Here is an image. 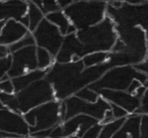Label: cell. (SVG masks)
I'll use <instances>...</instances> for the list:
<instances>
[{"mask_svg":"<svg viewBox=\"0 0 148 138\" xmlns=\"http://www.w3.org/2000/svg\"><path fill=\"white\" fill-rule=\"evenodd\" d=\"M111 69L108 62L91 68H84L82 61L68 64L55 62L51 68L46 70L45 79L53 87L55 99L62 102L74 96L81 89L99 81Z\"/></svg>","mask_w":148,"mask_h":138,"instance_id":"6da1fadb","label":"cell"},{"mask_svg":"<svg viewBox=\"0 0 148 138\" xmlns=\"http://www.w3.org/2000/svg\"><path fill=\"white\" fill-rule=\"evenodd\" d=\"M76 37L84 47L86 55L92 53H111L118 39L115 23L106 16L101 23L88 28L77 30Z\"/></svg>","mask_w":148,"mask_h":138,"instance_id":"7a4b0ae2","label":"cell"},{"mask_svg":"<svg viewBox=\"0 0 148 138\" xmlns=\"http://www.w3.org/2000/svg\"><path fill=\"white\" fill-rule=\"evenodd\" d=\"M106 1H73L64 14L77 30L88 28L101 23L107 16Z\"/></svg>","mask_w":148,"mask_h":138,"instance_id":"3957f363","label":"cell"},{"mask_svg":"<svg viewBox=\"0 0 148 138\" xmlns=\"http://www.w3.org/2000/svg\"><path fill=\"white\" fill-rule=\"evenodd\" d=\"M134 80L140 81L144 86L147 82L148 77L137 72L133 66L116 67L109 70L99 81L89 85L88 88L97 92V94L103 89L113 91H127Z\"/></svg>","mask_w":148,"mask_h":138,"instance_id":"277c9868","label":"cell"},{"mask_svg":"<svg viewBox=\"0 0 148 138\" xmlns=\"http://www.w3.org/2000/svg\"><path fill=\"white\" fill-rule=\"evenodd\" d=\"M60 106L61 102L54 100L23 114V119L29 127V135L43 130L53 129L63 123Z\"/></svg>","mask_w":148,"mask_h":138,"instance_id":"5b68a950","label":"cell"},{"mask_svg":"<svg viewBox=\"0 0 148 138\" xmlns=\"http://www.w3.org/2000/svg\"><path fill=\"white\" fill-rule=\"evenodd\" d=\"M15 96L21 115H23L29 110L39 107L43 104L56 100L53 87L45 78L21 90V92L15 94Z\"/></svg>","mask_w":148,"mask_h":138,"instance_id":"8992f818","label":"cell"},{"mask_svg":"<svg viewBox=\"0 0 148 138\" xmlns=\"http://www.w3.org/2000/svg\"><path fill=\"white\" fill-rule=\"evenodd\" d=\"M118 39L123 41L124 53L131 59L132 66L143 62L148 57L145 31L140 26L119 27L115 25Z\"/></svg>","mask_w":148,"mask_h":138,"instance_id":"52a82bcc","label":"cell"},{"mask_svg":"<svg viewBox=\"0 0 148 138\" xmlns=\"http://www.w3.org/2000/svg\"><path fill=\"white\" fill-rule=\"evenodd\" d=\"M66 108L64 121L76 115H86L95 118L101 123L103 120L105 114L108 110H111V105L103 98H99L97 103H87L72 96L63 101Z\"/></svg>","mask_w":148,"mask_h":138,"instance_id":"ba28073f","label":"cell"},{"mask_svg":"<svg viewBox=\"0 0 148 138\" xmlns=\"http://www.w3.org/2000/svg\"><path fill=\"white\" fill-rule=\"evenodd\" d=\"M32 34L35 39L36 47L48 51L55 59L64 41V37L58 27L44 18Z\"/></svg>","mask_w":148,"mask_h":138,"instance_id":"9c48e42d","label":"cell"},{"mask_svg":"<svg viewBox=\"0 0 148 138\" xmlns=\"http://www.w3.org/2000/svg\"><path fill=\"white\" fill-rule=\"evenodd\" d=\"M10 55L11 66L7 73V77L10 80L38 70L36 45H31L19 49L15 53H10Z\"/></svg>","mask_w":148,"mask_h":138,"instance_id":"30bf717a","label":"cell"},{"mask_svg":"<svg viewBox=\"0 0 148 138\" xmlns=\"http://www.w3.org/2000/svg\"><path fill=\"white\" fill-rule=\"evenodd\" d=\"M0 131L18 137L29 135V127L23 119V116L7 108L0 110Z\"/></svg>","mask_w":148,"mask_h":138,"instance_id":"8fae6325","label":"cell"},{"mask_svg":"<svg viewBox=\"0 0 148 138\" xmlns=\"http://www.w3.org/2000/svg\"><path fill=\"white\" fill-rule=\"evenodd\" d=\"M86 53L84 51V47L77 39L76 33L75 34H69L64 37V41L60 47L59 53L55 57V62L59 64H68L75 63V62L81 61Z\"/></svg>","mask_w":148,"mask_h":138,"instance_id":"7c38bea8","label":"cell"},{"mask_svg":"<svg viewBox=\"0 0 148 138\" xmlns=\"http://www.w3.org/2000/svg\"><path fill=\"white\" fill-rule=\"evenodd\" d=\"M101 98L109 104H114L124 109L129 115L135 114L140 106V100L135 95L127 93L126 91H113V90H101L99 92Z\"/></svg>","mask_w":148,"mask_h":138,"instance_id":"4fadbf2b","label":"cell"},{"mask_svg":"<svg viewBox=\"0 0 148 138\" xmlns=\"http://www.w3.org/2000/svg\"><path fill=\"white\" fill-rule=\"evenodd\" d=\"M99 122L95 118L86 115H76L74 117L65 120L62 124H60L62 132V138L70 137V136H77L81 138L84 133L92 126L99 124Z\"/></svg>","mask_w":148,"mask_h":138,"instance_id":"5bb4252c","label":"cell"},{"mask_svg":"<svg viewBox=\"0 0 148 138\" xmlns=\"http://www.w3.org/2000/svg\"><path fill=\"white\" fill-rule=\"evenodd\" d=\"M29 29L23 26L18 21H15L13 19L7 20L1 30L0 34V45L7 47L13 45L19 39L25 37L29 33Z\"/></svg>","mask_w":148,"mask_h":138,"instance_id":"9a60e30c","label":"cell"},{"mask_svg":"<svg viewBox=\"0 0 148 138\" xmlns=\"http://www.w3.org/2000/svg\"><path fill=\"white\" fill-rule=\"evenodd\" d=\"M27 13V1H0V21H19Z\"/></svg>","mask_w":148,"mask_h":138,"instance_id":"2e32d148","label":"cell"},{"mask_svg":"<svg viewBox=\"0 0 148 138\" xmlns=\"http://www.w3.org/2000/svg\"><path fill=\"white\" fill-rule=\"evenodd\" d=\"M141 117L138 114L129 115L112 138H140Z\"/></svg>","mask_w":148,"mask_h":138,"instance_id":"e0dca14e","label":"cell"},{"mask_svg":"<svg viewBox=\"0 0 148 138\" xmlns=\"http://www.w3.org/2000/svg\"><path fill=\"white\" fill-rule=\"evenodd\" d=\"M46 76V71H42V70H36V71L29 72V73L23 75L21 77L11 79V82L13 84V88H14V94L21 92V90L25 89L32 85L35 82L39 81V80L44 79Z\"/></svg>","mask_w":148,"mask_h":138,"instance_id":"ac0fdd59","label":"cell"},{"mask_svg":"<svg viewBox=\"0 0 148 138\" xmlns=\"http://www.w3.org/2000/svg\"><path fill=\"white\" fill-rule=\"evenodd\" d=\"M27 17H29V31L33 33L36 30L39 24L42 22L45 15L42 12V10L33 2V1H27Z\"/></svg>","mask_w":148,"mask_h":138,"instance_id":"d6986e66","label":"cell"},{"mask_svg":"<svg viewBox=\"0 0 148 138\" xmlns=\"http://www.w3.org/2000/svg\"><path fill=\"white\" fill-rule=\"evenodd\" d=\"M45 18L49 22H51L52 24L55 25L56 27H58L61 34L63 37H65L66 33H67L68 27H69V25L71 23H70L69 19L67 18V16L64 14L63 10H59V11H56V12L47 14L45 16Z\"/></svg>","mask_w":148,"mask_h":138,"instance_id":"ffe728a7","label":"cell"},{"mask_svg":"<svg viewBox=\"0 0 148 138\" xmlns=\"http://www.w3.org/2000/svg\"><path fill=\"white\" fill-rule=\"evenodd\" d=\"M108 59H109V53L99 51V53H88L85 57H83L81 59V61H82L84 68H91L107 63Z\"/></svg>","mask_w":148,"mask_h":138,"instance_id":"44dd1931","label":"cell"},{"mask_svg":"<svg viewBox=\"0 0 148 138\" xmlns=\"http://www.w3.org/2000/svg\"><path fill=\"white\" fill-rule=\"evenodd\" d=\"M54 57L50 55V53L42 47H37V64H38V70L46 71L49 68L52 67L55 62Z\"/></svg>","mask_w":148,"mask_h":138,"instance_id":"7402d4cb","label":"cell"},{"mask_svg":"<svg viewBox=\"0 0 148 138\" xmlns=\"http://www.w3.org/2000/svg\"><path fill=\"white\" fill-rule=\"evenodd\" d=\"M125 119L114 120L111 123L103 125V129H101V133H99L97 138H112L114 136V134L119 130V128L122 126V124L124 123Z\"/></svg>","mask_w":148,"mask_h":138,"instance_id":"603a6c76","label":"cell"},{"mask_svg":"<svg viewBox=\"0 0 148 138\" xmlns=\"http://www.w3.org/2000/svg\"><path fill=\"white\" fill-rule=\"evenodd\" d=\"M0 102L4 107L12 112L19 114L18 112V104H17L16 96L15 94H6L0 92Z\"/></svg>","mask_w":148,"mask_h":138,"instance_id":"cb8c5ba5","label":"cell"},{"mask_svg":"<svg viewBox=\"0 0 148 138\" xmlns=\"http://www.w3.org/2000/svg\"><path fill=\"white\" fill-rule=\"evenodd\" d=\"M31 45H36V41H35V39H34L33 34H32L31 32H29L25 37L19 39L18 41H16V43H13V45H9L8 47L9 53H15V51H19V49L31 47Z\"/></svg>","mask_w":148,"mask_h":138,"instance_id":"d4e9b609","label":"cell"},{"mask_svg":"<svg viewBox=\"0 0 148 138\" xmlns=\"http://www.w3.org/2000/svg\"><path fill=\"white\" fill-rule=\"evenodd\" d=\"M74 96L77 97L78 99L82 100V101L87 102V103H97V100L101 98V96L97 92H95L93 90H91L88 87H85L83 89H81L80 91L77 92Z\"/></svg>","mask_w":148,"mask_h":138,"instance_id":"484cf974","label":"cell"},{"mask_svg":"<svg viewBox=\"0 0 148 138\" xmlns=\"http://www.w3.org/2000/svg\"><path fill=\"white\" fill-rule=\"evenodd\" d=\"M38 7L42 10V12L44 13V15L50 14V13L56 12V11L61 10L58 5V2L53 0V1H47V0H44V1H39V0H35L33 1Z\"/></svg>","mask_w":148,"mask_h":138,"instance_id":"4316f807","label":"cell"},{"mask_svg":"<svg viewBox=\"0 0 148 138\" xmlns=\"http://www.w3.org/2000/svg\"><path fill=\"white\" fill-rule=\"evenodd\" d=\"M11 66V55H7L5 57L0 59V82L2 81L3 78L7 75Z\"/></svg>","mask_w":148,"mask_h":138,"instance_id":"83f0119b","label":"cell"},{"mask_svg":"<svg viewBox=\"0 0 148 138\" xmlns=\"http://www.w3.org/2000/svg\"><path fill=\"white\" fill-rule=\"evenodd\" d=\"M135 114L138 115H148V88L145 91L144 95L142 96L141 100H140V106L135 112Z\"/></svg>","mask_w":148,"mask_h":138,"instance_id":"f1b7e54d","label":"cell"},{"mask_svg":"<svg viewBox=\"0 0 148 138\" xmlns=\"http://www.w3.org/2000/svg\"><path fill=\"white\" fill-rule=\"evenodd\" d=\"M111 105V111L113 113L114 119L115 120H119V119H125L129 116V114L125 111L124 109H122L119 106H116L114 104H110Z\"/></svg>","mask_w":148,"mask_h":138,"instance_id":"f546056e","label":"cell"},{"mask_svg":"<svg viewBox=\"0 0 148 138\" xmlns=\"http://www.w3.org/2000/svg\"><path fill=\"white\" fill-rule=\"evenodd\" d=\"M101 129H103V124H101V123L97 124V125L89 128L81 138H97L99 133H101Z\"/></svg>","mask_w":148,"mask_h":138,"instance_id":"4dcf8cb0","label":"cell"},{"mask_svg":"<svg viewBox=\"0 0 148 138\" xmlns=\"http://www.w3.org/2000/svg\"><path fill=\"white\" fill-rule=\"evenodd\" d=\"M0 92L6 94H14V88L10 79L0 82Z\"/></svg>","mask_w":148,"mask_h":138,"instance_id":"1f68e13d","label":"cell"},{"mask_svg":"<svg viewBox=\"0 0 148 138\" xmlns=\"http://www.w3.org/2000/svg\"><path fill=\"white\" fill-rule=\"evenodd\" d=\"M140 138H148V115H143L141 117Z\"/></svg>","mask_w":148,"mask_h":138,"instance_id":"d6a6232c","label":"cell"},{"mask_svg":"<svg viewBox=\"0 0 148 138\" xmlns=\"http://www.w3.org/2000/svg\"><path fill=\"white\" fill-rule=\"evenodd\" d=\"M133 68L137 72H139V73L143 74V75H145L148 77V57H146L143 62H141V63L133 66Z\"/></svg>","mask_w":148,"mask_h":138,"instance_id":"836d02e7","label":"cell"},{"mask_svg":"<svg viewBox=\"0 0 148 138\" xmlns=\"http://www.w3.org/2000/svg\"><path fill=\"white\" fill-rule=\"evenodd\" d=\"M141 86H143L141 82L138 81V80H134V81L131 83V85L129 86V88H128L126 92H127V93H129V94H131V95H135V93L137 92V90L139 89Z\"/></svg>","mask_w":148,"mask_h":138,"instance_id":"e575fe53","label":"cell"},{"mask_svg":"<svg viewBox=\"0 0 148 138\" xmlns=\"http://www.w3.org/2000/svg\"><path fill=\"white\" fill-rule=\"evenodd\" d=\"M51 132H52V129H50V130H43V131H39V132H36V133L31 134V136H33V137H36V138H49Z\"/></svg>","mask_w":148,"mask_h":138,"instance_id":"d590c367","label":"cell"},{"mask_svg":"<svg viewBox=\"0 0 148 138\" xmlns=\"http://www.w3.org/2000/svg\"><path fill=\"white\" fill-rule=\"evenodd\" d=\"M114 116H113V113H112L111 110H108L107 112H106L105 114V117H103V120L101 122V124H103V125H106V124H109L111 123V122L114 121Z\"/></svg>","mask_w":148,"mask_h":138,"instance_id":"8d00e7d4","label":"cell"},{"mask_svg":"<svg viewBox=\"0 0 148 138\" xmlns=\"http://www.w3.org/2000/svg\"><path fill=\"white\" fill-rule=\"evenodd\" d=\"M57 2H58V5H59L60 9H61V10H64V9L67 8L73 1H72V0H58Z\"/></svg>","mask_w":148,"mask_h":138,"instance_id":"74e56055","label":"cell"},{"mask_svg":"<svg viewBox=\"0 0 148 138\" xmlns=\"http://www.w3.org/2000/svg\"><path fill=\"white\" fill-rule=\"evenodd\" d=\"M10 55V53H9L8 47H3V45H0V59L7 57V55Z\"/></svg>","mask_w":148,"mask_h":138,"instance_id":"f35d334b","label":"cell"},{"mask_svg":"<svg viewBox=\"0 0 148 138\" xmlns=\"http://www.w3.org/2000/svg\"><path fill=\"white\" fill-rule=\"evenodd\" d=\"M146 90H147V88L144 87V86H141V87H140L139 89L137 90V92L135 93V96H136L137 98H139V99H141L142 96L144 95V93H145Z\"/></svg>","mask_w":148,"mask_h":138,"instance_id":"ab89813d","label":"cell"},{"mask_svg":"<svg viewBox=\"0 0 148 138\" xmlns=\"http://www.w3.org/2000/svg\"><path fill=\"white\" fill-rule=\"evenodd\" d=\"M143 30L145 31V34H146V43H147V53H148V25L144 27Z\"/></svg>","mask_w":148,"mask_h":138,"instance_id":"60d3db41","label":"cell"},{"mask_svg":"<svg viewBox=\"0 0 148 138\" xmlns=\"http://www.w3.org/2000/svg\"><path fill=\"white\" fill-rule=\"evenodd\" d=\"M4 24H5V21H0V34H1V30H2Z\"/></svg>","mask_w":148,"mask_h":138,"instance_id":"b9f144b4","label":"cell"},{"mask_svg":"<svg viewBox=\"0 0 148 138\" xmlns=\"http://www.w3.org/2000/svg\"><path fill=\"white\" fill-rule=\"evenodd\" d=\"M17 138H36V137H33V136L29 135V136H25V137H17Z\"/></svg>","mask_w":148,"mask_h":138,"instance_id":"7bdbcfd3","label":"cell"},{"mask_svg":"<svg viewBox=\"0 0 148 138\" xmlns=\"http://www.w3.org/2000/svg\"><path fill=\"white\" fill-rule=\"evenodd\" d=\"M4 108H5V107L2 105V104H1V102H0V110H1V109H4Z\"/></svg>","mask_w":148,"mask_h":138,"instance_id":"ee69618b","label":"cell"},{"mask_svg":"<svg viewBox=\"0 0 148 138\" xmlns=\"http://www.w3.org/2000/svg\"><path fill=\"white\" fill-rule=\"evenodd\" d=\"M63 138H78L77 136H70V137H63Z\"/></svg>","mask_w":148,"mask_h":138,"instance_id":"f6af8a7d","label":"cell"}]
</instances>
